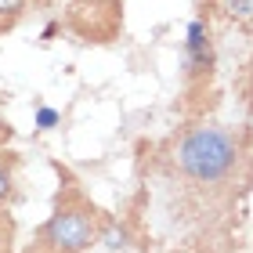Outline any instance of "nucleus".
Masks as SVG:
<instances>
[{"instance_id": "1", "label": "nucleus", "mask_w": 253, "mask_h": 253, "mask_svg": "<svg viewBox=\"0 0 253 253\" xmlns=\"http://www.w3.org/2000/svg\"><path fill=\"white\" fill-rule=\"evenodd\" d=\"M239 159H243V141L232 130L213 126V123L185 130L174 148L177 170L195 185H224L235 174Z\"/></svg>"}, {"instance_id": "2", "label": "nucleus", "mask_w": 253, "mask_h": 253, "mask_svg": "<svg viewBox=\"0 0 253 253\" xmlns=\"http://www.w3.org/2000/svg\"><path fill=\"white\" fill-rule=\"evenodd\" d=\"M101 235V213L80 192H65L54 203V213L40 224L29 253H87Z\"/></svg>"}, {"instance_id": "3", "label": "nucleus", "mask_w": 253, "mask_h": 253, "mask_svg": "<svg viewBox=\"0 0 253 253\" xmlns=\"http://www.w3.org/2000/svg\"><path fill=\"white\" fill-rule=\"evenodd\" d=\"M185 65H188V76H203V73H210V65H213L210 26H206L203 18H192L188 22V33H185Z\"/></svg>"}, {"instance_id": "4", "label": "nucleus", "mask_w": 253, "mask_h": 253, "mask_svg": "<svg viewBox=\"0 0 253 253\" xmlns=\"http://www.w3.org/2000/svg\"><path fill=\"white\" fill-rule=\"evenodd\" d=\"M98 243L105 246L109 253H120V250H126L130 235H126V228L116 224V221H101V235H98Z\"/></svg>"}, {"instance_id": "5", "label": "nucleus", "mask_w": 253, "mask_h": 253, "mask_svg": "<svg viewBox=\"0 0 253 253\" xmlns=\"http://www.w3.org/2000/svg\"><path fill=\"white\" fill-rule=\"evenodd\" d=\"M11 195H15V156L0 152V206L11 203Z\"/></svg>"}, {"instance_id": "6", "label": "nucleus", "mask_w": 253, "mask_h": 253, "mask_svg": "<svg viewBox=\"0 0 253 253\" xmlns=\"http://www.w3.org/2000/svg\"><path fill=\"white\" fill-rule=\"evenodd\" d=\"M37 130H54V126L62 123V112L58 109H51V105H37Z\"/></svg>"}, {"instance_id": "7", "label": "nucleus", "mask_w": 253, "mask_h": 253, "mask_svg": "<svg viewBox=\"0 0 253 253\" xmlns=\"http://www.w3.org/2000/svg\"><path fill=\"white\" fill-rule=\"evenodd\" d=\"M228 15L243 26H253V0H228Z\"/></svg>"}, {"instance_id": "8", "label": "nucleus", "mask_w": 253, "mask_h": 253, "mask_svg": "<svg viewBox=\"0 0 253 253\" xmlns=\"http://www.w3.org/2000/svg\"><path fill=\"white\" fill-rule=\"evenodd\" d=\"M11 235H15V224H11V217L0 210V253H11Z\"/></svg>"}, {"instance_id": "9", "label": "nucleus", "mask_w": 253, "mask_h": 253, "mask_svg": "<svg viewBox=\"0 0 253 253\" xmlns=\"http://www.w3.org/2000/svg\"><path fill=\"white\" fill-rule=\"evenodd\" d=\"M26 7V0H0V18H15Z\"/></svg>"}, {"instance_id": "10", "label": "nucleus", "mask_w": 253, "mask_h": 253, "mask_svg": "<svg viewBox=\"0 0 253 253\" xmlns=\"http://www.w3.org/2000/svg\"><path fill=\"white\" fill-rule=\"evenodd\" d=\"M7 137H11V126H7L4 120H0V145H4V141H7Z\"/></svg>"}]
</instances>
